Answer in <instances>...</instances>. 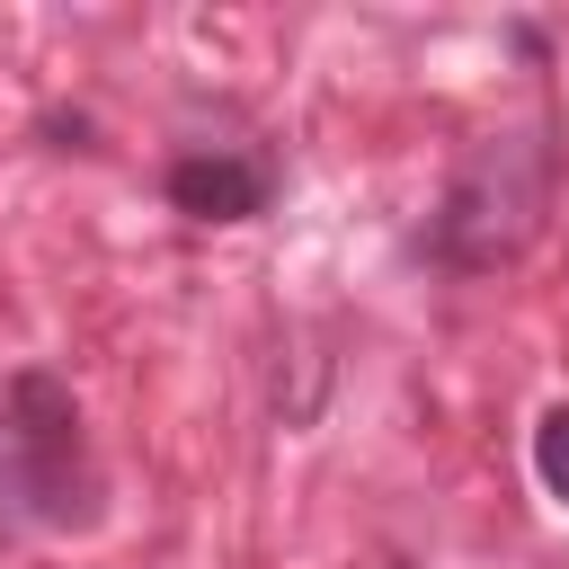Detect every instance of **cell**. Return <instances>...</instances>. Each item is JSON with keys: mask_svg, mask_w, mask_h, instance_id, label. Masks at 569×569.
I'll return each instance as SVG.
<instances>
[{"mask_svg": "<svg viewBox=\"0 0 569 569\" xmlns=\"http://www.w3.org/2000/svg\"><path fill=\"white\" fill-rule=\"evenodd\" d=\"M0 525H98V462L62 373L27 365L0 400Z\"/></svg>", "mask_w": 569, "mask_h": 569, "instance_id": "obj_2", "label": "cell"}, {"mask_svg": "<svg viewBox=\"0 0 569 569\" xmlns=\"http://www.w3.org/2000/svg\"><path fill=\"white\" fill-rule=\"evenodd\" d=\"M533 471H542V489L569 507V409H542V418H533Z\"/></svg>", "mask_w": 569, "mask_h": 569, "instance_id": "obj_4", "label": "cell"}, {"mask_svg": "<svg viewBox=\"0 0 569 569\" xmlns=\"http://www.w3.org/2000/svg\"><path fill=\"white\" fill-rule=\"evenodd\" d=\"M551 178H560V160H551V133L542 124H507V133L471 142L453 160L445 196H436L427 249L453 276H489V267L525 258L533 231H542V213H551Z\"/></svg>", "mask_w": 569, "mask_h": 569, "instance_id": "obj_1", "label": "cell"}, {"mask_svg": "<svg viewBox=\"0 0 569 569\" xmlns=\"http://www.w3.org/2000/svg\"><path fill=\"white\" fill-rule=\"evenodd\" d=\"M267 196H276L267 160H240V151H187V160H169V204L196 213V222H249V213H267Z\"/></svg>", "mask_w": 569, "mask_h": 569, "instance_id": "obj_3", "label": "cell"}]
</instances>
